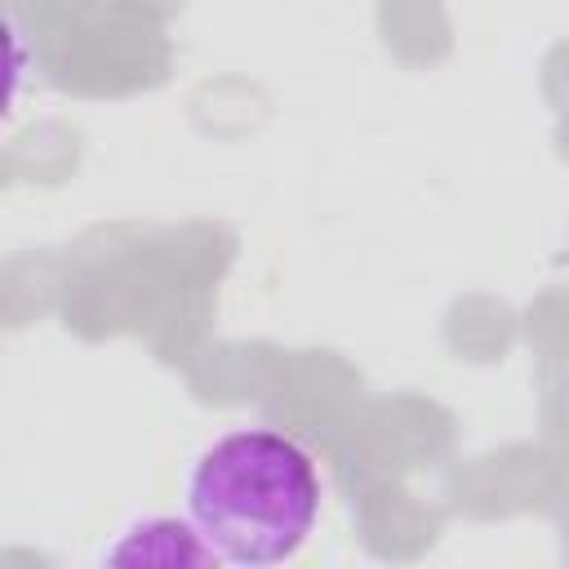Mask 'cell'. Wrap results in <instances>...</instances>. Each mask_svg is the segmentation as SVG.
<instances>
[{"label":"cell","instance_id":"6da1fadb","mask_svg":"<svg viewBox=\"0 0 569 569\" xmlns=\"http://www.w3.org/2000/svg\"><path fill=\"white\" fill-rule=\"evenodd\" d=\"M320 471L307 445L276 427H231L209 440L182 485L187 516L222 565L271 569L293 560L320 520Z\"/></svg>","mask_w":569,"mask_h":569},{"label":"cell","instance_id":"7a4b0ae2","mask_svg":"<svg viewBox=\"0 0 569 569\" xmlns=\"http://www.w3.org/2000/svg\"><path fill=\"white\" fill-rule=\"evenodd\" d=\"M107 565H222L191 516H142L102 551Z\"/></svg>","mask_w":569,"mask_h":569}]
</instances>
